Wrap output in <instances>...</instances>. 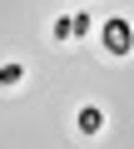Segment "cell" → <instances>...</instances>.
I'll use <instances>...</instances> for the list:
<instances>
[{"mask_svg":"<svg viewBox=\"0 0 134 149\" xmlns=\"http://www.w3.org/2000/svg\"><path fill=\"white\" fill-rule=\"evenodd\" d=\"M99 45L114 55V60H124V55H134V25L124 20V15H109L104 25H99Z\"/></svg>","mask_w":134,"mask_h":149,"instance_id":"obj_1","label":"cell"},{"mask_svg":"<svg viewBox=\"0 0 134 149\" xmlns=\"http://www.w3.org/2000/svg\"><path fill=\"white\" fill-rule=\"evenodd\" d=\"M75 129H80V134H99V129H104V109H99V104H85V109L75 114Z\"/></svg>","mask_w":134,"mask_h":149,"instance_id":"obj_2","label":"cell"},{"mask_svg":"<svg viewBox=\"0 0 134 149\" xmlns=\"http://www.w3.org/2000/svg\"><path fill=\"white\" fill-rule=\"evenodd\" d=\"M75 35V25H70V15H55V40H70Z\"/></svg>","mask_w":134,"mask_h":149,"instance_id":"obj_4","label":"cell"},{"mask_svg":"<svg viewBox=\"0 0 134 149\" xmlns=\"http://www.w3.org/2000/svg\"><path fill=\"white\" fill-rule=\"evenodd\" d=\"M70 25H75V35H90V30H94V20H90L85 10H80V15H70Z\"/></svg>","mask_w":134,"mask_h":149,"instance_id":"obj_5","label":"cell"},{"mask_svg":"<svg viewBox=\"0 0 134 149\" xmlns=\"http://www.w3.org/2000/svg\"><path fill=\"white\" fill-rule=\"evenodd\" d=\"M20 80H25V65H20V60H10V65H0V90H15Z\"/></svg>","mask_w":134,"mask_h":149,"instance_id":"obj_3","label":"cell"}]
</instances>
